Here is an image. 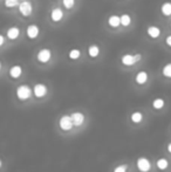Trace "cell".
I'll list each match as a JSON object with an SVG mask.
<instances>
[{
    "instance_id": "603a6c76",
    "label": "cell",
    "mask_w": 171,
    "mask_h": 172,
    "mask_svg": "<svg viewBox=\"0 0 171 172\" xmlns=\"http://www.w3.org/2000/svg\"><path fill=\"white\" fill-rule=\"evenodd\" d=\"M163 75L166 77H171V63L166 64L165 67L163 68Z\"/></svg>"
},
{
    "instance_id": "277c9868",
    "label": "cell",
    "mask_w": 171,
    "mask_h": 172,
    "mask_svg": "<svg viewBox=\"0 0 171 172\" xmlns=\"http://www.w3.org/2000/svg\"><path fill=\"white\" fill-rule=\"evenodd\" d=\"M73 125H74L73 121H72V117L70 116H64V117H61V120H60V128L62 130L72 129Z\"/></svg>"
},
{
    "instance_id": "7402d4cb",
    "label": "cell",
    "mask_w": 171,
    "mask_h": 172,
    "mask_svg": "<svg viewBox=\"0 0 171 172\" xmlns=\"http://www.w3.org/2000/svg\"><path fill=\"white\" fill-rule=\"evenodd\" d=\"M80 55H81V53H80L78 49H72V50L69 52V57H70V59H73V60L78 59Z\"/></svg>"
},
{
    "instance_id": "9a60e30c",
    "label": "cell",
    "mask_w": 171,
    "mask_h": 172,
    "mask_svg": "<svg viewBox=\"0 0 171 172\" xmlns=\"http://www.w3.org/2000/svg\"><path fill=\"white\" fill-rule=\"evenodd\" d=\"M21 72H22V69H21L20 66H14V67L11 68L10 74L12 77H19L21 75Z\"/></svg>"
},
{
    "instance_id": "ba28073f",
    "label": "cell",
    "mask_w": 171,
    "mask_h": 172,
    "mask_svg": "<svg viewBox=\"0 0 171 172\" xmlns=\"http://www.w3.org/2000/svg\"><path fill=\"white\" fill-rule=\"evenodd\" d=\"M70 117H72V121H73V124L76 125V127L81 125L82 122L84 121V117H83V115L81 112H74V114H72Z\"/></svg>"
},
{
    "instance_id": "6da1fadb",
    "label": "cell",
    "mask_w": 171,
    "mask_h": 172,
    "mask_svg": "<svg viewBox=\"0 0 171 172\" xmlns=\"http://www.w3.org/2000/svg\"><path fill=\"white\" fill-rule=\"evenodd\" d=\"M31 89L30 87L27 86H20L18 88V90H17V95L19 97L20 100H26V98H28L31 96Z\"/></svg>"
},
{
    "instance_id": "7a4b0ae2",
    "label": "cell",
    "mask_w": 171,
    "mask_h": 172,
    "mask_svg": "<svg viewBox=\"0 0 171 172\" xmlns=\"http://www.w3.org/2000/svg\"><path fill=\"white\" fill-rule=\"evenodd\" d=\"M141 55L140 54H137V55H131V54H126L124 56L122 57V62L126 64V66H131L134 63L138 61V60H141Z\"/></svg>"
},
{
    "instance_id": "30bf717a",
    "label": "cell",
    "mask_w": 171,
    "mask_h": 172,
    "mask_svg": "<svg viewBox=\"0 0 171 172\" xmlns=\"http://www.w3.org/2000/svg\"><path fill=\"white\" fill-rule=\"evenodd\" d=\"M50 17H52V20L53 21H60V20L62 19V17H64V13H62V11L60 10V8H54L52 11Z\"/></svg>"
},
{
    "instance_id": "8fae6325",
    "label": "cell",
    "mask_w": 171,
    "mask_h": 172,
    "mask_svg": "<svg viewBox=\"0 0 171 172\" xmlns=\"http://www.w3.org/2000/svg\"><path fill=\"white\" fill-rule=\"evenodd\" d=\"M108 22L112 27H117L118 25L121 24V17H118V15H112L109 18V20H108Z\"/></svg>"
},
{
    "instance_id": "9c48e42d",
    "label": "cell",
    "mask_w": 171,
    "mask_h": 172,
    "mask_svg": "<svg viewBox=\"0 0 171 172\" xmlns=\"http://www.w3.org/2000/svg\"><path fill=\"white\" fill-rule=\"evenodd\" d=\"M47 93V88L44 84H36L34 87V94L36 97H42Z\"/></svg>"
},
{
    "instance_id": "8992f818",
    "label": "cell",
    "mask_w": 171,
    "mask_h": 172,
    "mask_svg": "<svg viewBox=\"0 0 171 172\" xmlns=\"http://www.w3.org/2000/svg\"><path fill=\"white\" fill-rule=\"evenodd\" d=\"M50 50L47 49V48H44L41 49L39 53H38V60L41 61V62H47L49 59H50Z\"/></svg>"
},
{
    "instance_id": "7c38bea8",
    "label": "cell",
    "mask_w": 171,
    "mask_h": 172,
    "mask_svg": "<svg viewBox=\"0 0 171 172\" xmlns=\"http://www.w3.org/2000/svg\"><path fill=\"white\" fill-rule=\"evenodd\" d=\"M147 80H148V74L145 72H140L136 75V82L137 83H140V84L145 83Z\"/></svg>"
},
{
    "instance_id": "52a82bcc",
    "label": "cell",
    "mask_w": 171,
    "mask_h": 172,
    "mask_svg": "<svg viewBox=\"0 0 171 172\" xmlns=\"http://www.w3.org/2000/svg\"><path fill=\"white\" fill-rule=\"evenodd\" d=\"M39 32H40V29L36 25H31V26H28V28H27V35H28L31 39L36 38V36L39 35Z\"/></svg>"
},
{
    "instance_id": "484cf974",
    "label": "cell",
    "mask_w": 171,
    "mask_h": 172,
    "mask_svg": "<svg viewBox=\"0 0 171 172\" xmlns=\"http://www.w3.org/2000/svg\"><path fill=\"white\" fill-rule=\"evenodd\" d=\"M114 172H127V166L126 165H120L114 170Z\"/></svg>"
},
{
    "instance_id": "4fadbf2b",
    "label": "cell",
    "mask_w": 171,
    "mask_h": 172,
    "mask_svg": "<svg viewBox=\"0 0 171 172\" xmlns=\"http://www.w3.org/2000/svg\"><path fill=\"white\" fill-rule=\"evenodd\" d=\"M20 31L18 27H11L8 31H7V36L10 39H17L18 35H19Z\"/></svg>"
},
{
    "instance_id": "ffe728a7",
    "label": "cell",
    "mask_w": 171,
    "mask_h": 172,
    "mask_svg": "<svg viewBox=\"0 0 171 172\" xmlns=\"http://www.w3.org/2000/svg\"><path fill=\"white\" fill-rule=\"evenodd\" d=\"M157 166L159 167L161 170H164L168 167V160H166L165 158H161V159H158L157 160Z\"/></svg>"
},
{
    "instance_id": "cb8c5ba5",
    "label": "cell",
    "mask_w": 171,
    "mask_h": 172,
    "mask_svg": "<svg viewBox=\"0 0 171 172\" xmlns=\"http://www.w3.org/2000/svg\"><path fill=\"white\" fill-rule=\"evenodd\" d=\"M5 5L7 7H13L18 5V0H5Z\"/></svg>"
},
{
    "instance_id": "ac0fdd59",
    "label": "cell",
    "mask_w": 171,
    "mask_h": 172,
    "mask_svg": "<svg viewBox=\"0 0 171 172\" xmlns=\"http://www.w3.org/2000/svg\"><path fill=\"white\" fill-rule=\"evenodd\" d=\"M143 120V115L141 114V112H134V114L131 115V121L132 122H135V123H140L141 121Z\"/></svg>"
},
{
    "instance_id": "5bb4252c",
    "label": "cell",
    "mask_w": 171,
    "mask_h": 172,
    "mask_svg": "<svg viewBox=\"0 0 171 172\" xmlns=\"http://www.w3.org/2000/svg\"><path fill=\"white\" fill-rule=\"evenodd\" d=\"M159 33H161V31H159V28L156 27V26H150V27L148 28V34H149L151 38H157V36L159 35Z\"/></svg>"
},
{
    "instance_id": "d4e9b609",
    "label": "cell",
    "mask_w": 171,
    "mask_h": 172,
    "mask_svg": "<svg viewBox=\"0 0 171 172\" xmlns=\"http://www.w3.org/2000/svg\"><path fill=\"white\" fill-rule=\"evenodd\" d=\"M74 2H75V0H64V5L67 7V8H70V7H73Z\"/></svg>"
},
{
    "instance_id": "2e32d148",
    "label": "cell",
    "mask_w": 171,
    "mask_h": 172,
    "mask_svg": "<svg viewBox=\"0 0 171 172\" xmlns=\"http://www.w3.org/2000/svg\"><path fill=\"white\" fill-rule=\"evenodd\" d=\"M162 12L163 14L170 15L171 14V2H164L162 6Z\"/></svg>"
},
{
    "instance_id": "44dd1931",
    "label": "cell",
    "mask_w": 171,
    "mask_h": 172,
    "mask_svg": "<svg viewBox=\"0 0 171 172\" xmlns=\"http://www.w3.org/2000/svg\"><path fill=\"white\" fill-rule=\"evenodd\" d=\"M130 21H131V19H130V17L128 14L121 15V24H122L123 26H128V25L130 24Z\"/></svg>"
},
{
    "instance_id": "4316f807",
    "label": "cell",
    "mask_w": 171,
    "mask_h": 172,
    "mask_svg": "<svg viewBox=\"0 0 171 172\" xmlns=\"http://www.w3.org/2000/svg\"><path fill=\"white\" fill-rule=\"evenodd\" d=\"M166 43H168L169 46H171V35H170V36H168V38H166Z\"/></svg>"
},
{
    "instance_id": "5b68a950",
    "label": "cell",
    "mask_w": 171,
    "mask_h": 172,
    "mask_svg": "<svg viewBox=\"0 0 171 172\" xmlns=\"http://www.w3.org/2000/svg\"><path fill=\"white\" fill-rule=\"evenodd\" d=\"M19 10L24 15H30L32 13V10H33L32 8V4H31L30 1H22L19 5Z\"/></svg>"
},
{
    "instance_id": "f1b7e54d",
    "label": "cell",
    "mask_w": 171,
    "mask_h": 172,
    "mask_svg": "<svg viewBox=\"0 0 171 172\" xmlns=\"http://www.w3.org/2000/svg\"><path fill=\"white\" fill-rule=\"evenodd\" d=\"M168 150H169V152H171V144H169V146H168Z\"/></svg>"
},
{
    "instance_id": "83f0119b",
    "label": "cell",
    "mask_w": 171,
    "mask_h": 172,
    "mask_svg": "<svg viewBox=\"0 0 171 172\" xmlns=\"http://www.w3.org/2000/svg\"><path fill=\"white\" fill-rule=\"evenodd\" d=\"M2 43H4V36L0 35V45H2Z\"/></svg>"
},
{
    "instance_id": "d6986e66",
    "label": "cell",
    "mask_w": 171,
    "mask_h": 172,
    "mask_svg": "<svg viewBox=\"0 0 171 172\" xmlns=\"http://www.w3.org/2000/svg\"><path fill=\"white\" fill-rule=\"evenodd\" d=\"M152 105H154L155 109H162L164 107V101L162 100V98H156V100L154 101Z\"/></svg>"
},
{
    "instance_id": "3957f363",
    "label": "cell",
    "mask_w": 171,
    "mask_h": 172,
    "mask_svg": "<svg viewBox=\"0 0 171 172\" xmlns=\"http://www.w3.org/2000/svg\"><path fill=\"white\" fill-rule=\"evenodd\" d=\"M137 167H138L140 171L148 172L150 170V167H151V164H150V162L148 160L147 158H138V160H137Z\"/></svg>"
},
{
    "instance_id": "e0dca14e",
    "label": "cell",
    "mask_w": 171,
    "mask_h": 172,
    "mask_svg": "<svg viewBox=\"0 0 171 172\" xmlns=\"http://www.w3.org/2000/svg\"><path fill=\"white\" fill-rule=\"evenodd\" d=\"M88 52H89V55L92 57H95V56H97L98 55V52H100V49H98L97 46H95V45H93V46H90L88 49Z\"/></svg>"
}]
</instances>
